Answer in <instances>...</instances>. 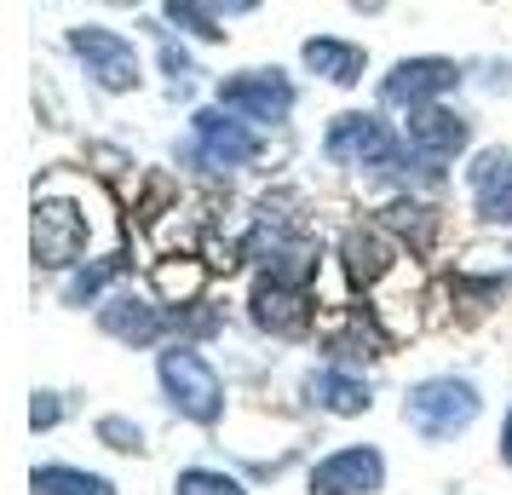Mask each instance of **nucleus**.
Wrapping results in <instances>:
<instances>
[{"label": "nucleus", "mask_w": 512, "mask_h": 495, "mask_svg": "<svg viewBox=\"0 0 512 495\" xmlns=\"http://www.w3.org/2000/svg\"><path fill=\"white\" fill-rule=\"evenodd\" d=\"M478 409H484V398H478V386L466 375H426L409 386L403 421L415 426L426 444H449L455 432H466V426L478 421Z\"/></svg>", "instance_id": "f257e3e1"}, {"label": "nucleus", "mask_w": 512, "mask_h": 495, "mask_svg": "<svg viewBox=\"0 0 512 495\" xmlns=\"http://www.w3.org/2000/svg\"><path fill=\"white\" fill-rule=\"evenodd\" d=\"M156 375H162V392L167 403L196 426H213L225 415V380L213 375V363L190 346H173V352L156 357Z\"/></svg>", "instance_id": "f03ea898"}, {"label": "nucleus", "mask_w": 512, "mask_h": 495, "mask_svg": "<svg viewBox=\"0 0 512 495\" xmlns=\"http://www.w3.org/2000/svg\"><path fill=\"white\" fill-rule=\"evenodd\" d=\"M323 156L340 167H380V173H397L403 162V144L386 133L380 116H334L323 133Z\"/></svg>", "instance_id": "7ed1b4c3"}, {"label": "nucleus", "mask_w": 512, "mask_h": 495, "mask_svg": "<svg viewBox=\"0 0 512 495\" xmlns=\"http://www.w3.org/2000/svg\"><path fill=\"white\" fill-rule=\"evenodd\" d=\"M196 167H208V173H225V167H248L259 156V139L231 121V110L219 104V110H202V116H190V150H185Z\"/></svg>", "instance_id": "20e7f679"}, {"label": "nucleus", "mask_w": 512, "mask_h": 495, "mask_svg": "<svg viewBox=\"0 0 512 495\" xmlns=\"http://www.w3.org/2000/svg\"><path fill=\"white\" fill-rule=\"evenodd\" d=\"M70 52L87 64V75H93L104 93H127V87H139V52H133V41L116 35V29H98V24L70 29Z\"/></svg>", "instance_id": "39448f33"}, {"label": "nucleus", "mask_w": 512, "mask_h": 495, "mask_svg": "<svg viewBox=\"0 0 512 495\" xmlns=\"http://www.w3.org/2000/svg\"><path fill=\"white\" fill-rule=\"evenodd\" d=\"M81 248H87V213L75 208V202L41 196L35 202V265L64 271V265L81 260Z\"/></svg>", "instance_id": "423d86ee"}, {"label": "nucleus", "mask_w": 512, "mask_h": 495, "mask_svg": "<svg viewBox=\"0 0 512 495\" xmlns=\"http://www.w3.org/2000/svg\"><path fill=\"white\" fill-rule=\"evenodd\" d=\"M380 484H386L380 449L346 444V449H334V455H323V461L311 467V484H305V490L311 495H374Z\"/></svg>", "instance_id": "0eeeda50"}, {"label": "nucleus", "mask_w": 512, "mask_h": 495, "mask_svg": "<svg viewBox=\"0 0 512 495\" xmlns=\"http://www.w3.org/2000/svg\"><path fill=\"white\" fill-rule=\"evenodd\" d=\"M219 104L242 121H282L294 110V87L277 70H242L231 81H219Z\"/></svg>", "instance_id": "6e6552de"}, {"label": "nucleus", "mask_w": 512, "mask_h": 495, "mask_svg": "<svg viewBox=\"0 0 512 495\" xmlns=\"http://www.w3.org/2000/svg\"><path fill=\"white\" fill-rule=\"evenodd\" d=\"M455 81H461V70H455L449 58H403V64L380 81V98H386V104H397V110H403V104H409V110H420L426 98L449 93Z\"/></svg>", "instance_id": "1a4fd4ad"}, {"label": "nucleus", "mask_w": 512, "mask_h": 495, "mask_svg": "<svg viewBox=\"0 0 512 495\" xmlns=\"http://www.w3.org/2000/svg\"><path fill=\"white\" fill-rule=\"evenodd\" d=\"M98 329L121 340V346H156L167 334V311L156 300H144V294H110L98 306Z\"/></svg>", "instance_id": "9d476101"}, {"label": "nucleus", "mask_w": 512, "mask_h": 495, "mask_svg": "<svg viewBox=\"0 0 512 495\" xmlns=\"http://www.w3.org/2000/svg\"><path fill=\"white\" fill-rule=\"evenodd\" d=\"M466 185H472V208L489 225H512V156L507 150H484L478 162L466 167Z\"/></svg>", "instance_id": "9b49d317"}, {"label": "nucleus", "mask_w": 512, "mask_h": 495, "mask_svg": "<svg viewBox=\"0 0 512 495\" xmlns=\"http://www.w3.org/2000/svg\"><path fill=\"white\" fill-rule=\"evenodd\" d=\"M403 139H409V150H420V156L449 162L455 150H466V121L449 116V110H438V104H420V110H409Z\"/></svg>", "instance_id": "f8f14e48"}, {"label": "nucleus", "mask_w": 512, "mask_h": 495, "mask_svg": "<svg viewBox=\"0 0 512 495\" xmlns=\"http://www.w3.org/2000/svg\"><path fill=\"white\" fill-rule=\"evenodd\" d=\"M305 403L323 409V415H363L374 392L369 380L351 375V369H317V375H305Z\"/></svg>", "instance_id": "ddd939ff"}, {"label": "nucleus", "mask_w": 512, "mask_h": 495, "mask_svg": "<svg viewBox=\"0 0 512 495\" xmlns=\"http://www.w3.org/2000/svg\"><path fill=\"white\" fill-rule=\"evenodd\" d=\"M248 311H254L259 329H271V334H300L305 323H311V306H305V294H300V288H288V283H277V277H265V283L254 288Z\"/></svg>", "instance_id": "4468645a"}, {"label": "nucleus", "mask_w": 512, "mask_h": 495, "mask_svg": "<svg viewBox=\"0 0 512 495\" xmlns=\"http://www.w3.org/2000/svg\"><path fill=\"white\" fill-rule=\"evenodd\" d=\"M300 58H305V70H317L323 81H334V87H351V81L363 75V47H351V41H334V35H317V41H305Z\"/></svg>", "instance_id": "2eb2a0df"}, {"label": "nucleus", "mask_w": 512, "mask_h": 495, "mask_svg": "<svg viewBox=\"0 0 512 495\" xmlns=\"http://www.w3.org/2000/svg\"><path fill=\"white\" fill-rule=\"evenodd\" d=\"M29 490L35 495H116V484L104 472H81V467H64V461H47V467L29 472Z\"/></svg>", "instance_id": "dca6fc26"}, {"label": "nucleus", "mask_w": 512, "mask_h": 495, "mask_svg": "<svg viewBox=\"0 0 512 495\" xmlns=\"http://www.w3.org/2000/svg\"><path fill=\"white\" fill-rule=\"evenodd\" d=\"M386 265H392V254H386V242L374 231H351L346 236V271L351 283H380L386 277Z\"/></svg>", "instance_id": "f3484780"}, {"label": "nucleus", "mask_w": 512, "mask_h": 495, "mask_svg": "<svg viewBox=\"0 0 512 495\" xmlns=\"http://www.w3.org/2000/svg\"><path fill=\"white\" fill-rule=\"evenodd\" d=\"M121 271V254H110V260H93V265H81L70 283H64V306H93L98 294H104V283Z\"/></svg>", "instance_id": "a211bd4d"}, {"label": "nucleus", "mask_w": 512, "mask_h": 495, "mask_svg": "<svg viewBox=\"0 0 512 495\" xmlns=\"http://www.w3.org/2000/svg\"><path fill=\"white\" fill-rule=\"evenodd\" d=\"M173 495H242V484L219 467H185L173 478Z\"/></svg>", "instance_id": "6ab92c4d"}, {"label": "nucleus", "mask_w": 512, "mask_h": 495, "mask_svg": "<svg viewBox=\"0 0 512 495\" xmlns=\"http://www.w3.org/2000/svg\"><path fill=\"white\" fill-rule=\"evenodd\" d=\"M162 12H167V24L190 29L196 41H219V35H225V29L213 24V12H208V6H202V0H167Z\"/></svg>", "instance_id": "aec40b11"}, {"label": "nucleus", "mask_w": 512, "mask_h": 495, "mask_svg": "<svg viewBox=\"0 0 512 495\" xmlns=\"http://www.w3.org/2000/svg\"><path fill=\"white\" fill-rule=\"evenodd\" d=\"M93 432H98V444L116 449V455H144V432H139L133 421H127V415H104V421H98Z\"/></svg>", "instance_id": "412c9836"}, {"label": "nucleus", "mask_w": 512, "mask_h": 495, "mask_svg": "<svg viewBox=\"0 0 512 495\" xmlns=\"http://www.w3.org/2000/svg\"><path fill=\"white\" fill-rule=\"evenodd\" d=\"M167 329H173V334H179V329H185V334H213V329H219V311H213V306H173V311H167Z\"/></svg>", "instance_id": "4be33fe9"}, {"label": "nucleus", "mask_w": 512, "mask_h": 495, "mask_svg": "<svg viewBox=\"0 0 512 495\" xmlns=\"http://www.w3.org/2000/svg\"><path fill=\"white\" fill-rule=\"evenodd\" d=\"M156 283H162L167 294L190 300V294H196V283H202V271H196V265H162V271H156Z\"/></svg>", "instance_id": "5701e85b"}, {"label": "nucleus", "mask_w": 512, "mask_h": 495, "mask_svg": "<svg viewBox=\"0 0 512 495\" xmlns=\"http://www.w3.org/2000/svg\"><path fill=\"white\" fill-rule=\"evenodd\" d=\"M58 421H64L58 392H35V398H29V426H35V432H47V426H58Z\"/></svg>", "instance_id": "b1692460"}, {"label": "nucleus", "mask_w": 512, "mask_h": 495, "mask_svg": "<svg viewBox=\"0 0 512 495\" xmlns=\"http://www.w3.org/2000/svg\"><path fill=\"white\" fill-rule=\"evenodd\" d=\"M501 461L512 467V409H507V421H501Z\"/></svg>", "instance_id": "393cba45"}, {"label": "nucleus", "mask_w": 512, "mask_h": 495, "mask_svg": "<svg viewBox=\"0 0 512 495\" xmlns=\"http://www.w3.org/2000/svg\"><path fill=\"white\" fill-rule=\"evenodd\" d=\"M219 6H225V12H231V18H236V12H254L259 0H219Z\"/></svg>", "instance_id": "a878e982"}, {"label": "nucleus", "mask_w": 512, "mask_h": 495, "mask_svg": "<svg viewBox=\"0 0 512 495\" xmlns=\"http://www.w3.org/2000/svg\"><path fill=\"white\" fill-rule=\"evenodd\" d=\"M351 6H363V12H374V6H380V0H351Z\"/></svg>", "instance_id": "bb28decb"}]
</instances>
